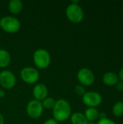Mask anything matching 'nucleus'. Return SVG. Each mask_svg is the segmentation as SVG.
I'll return each instance as SVG.
<instances>
[{
  "mask_svg": "<svg viewBox=\"0 0 123 124\" xmlns=\"http://www.w3.org/2000/svg\"><path fill=\"white\" fill-rule=\"evenodd\" d=\"M4 124V116H2L1 113H0V124Z\"/></svg>",
  "mask_w": 123,
  "mask_h": 124,
  "instance_id": "nucleus-24",
  "label": "nucleus"
},
{
  "mask_svg": "<svg viewBox=\"0 0 123 124\" xmlns=\"http://www.w3.org/2000/svg\"></svg>",
  "mask_w": 123,
  "mask_h": 124,
  "instance_id": "nucleus-27",
  "label": "nucleus"
},
{
  "mask_svg": "<svg viewBox=\"0 0 123 124\" xmlns=\"http://www.w3.org/2000/svg\"><path fill=\"white\" fill-rule=\"evenodd\" d=\"M23 4L21 0H10L8 3V9L12 14L17 15L22 10Z\"/></svg>",
  "mask_w": 123,
  "mask_h": 124,
  "instance_id": "nucleus-12",
  "label": "nucleus"
},
{
  "mask_svg": "<svg viewBox=\"0 0 123 124\" xmlns=\"http://www.w3.org/2000/svg\"><path fill=\"white\" fill-rule=\"evenodd\" d=\"M74 91L76 93V94H78V96H82V97L86 92V89L85 86H82L80 84L75 86V87L74 89Z\"/></svg>",
  "mask_w": 123,
  "mask_h": 124,
  "instance_id": "nucleus-18",
  "label": "nucleus"
},
{
  "mask_svg": "<svg viewBox=\"0 0 123 124\" xmlns=\"http://www.w3.org/2000/svg\"><path fill=\"white\" fill-rule=\"evenodd\" d=\"M20 27V21L14 16H4L0 19V28L7 33H17Z\"/></svg>",
  "mask_w": 123,
  "mask_h": 124,
  "instance_id": "nucleus-3",
  "label": "nucleus"
},
{
  "mask_svg": "<svg viewBox=\"0 0 123 124\" xmlns=\"http://www.w3.org/2000/svg\"><path fill=\"white\" fill-rule=\"evenodd\" d=\"M11 62V55L9 52L0 49V68H5L9 66Z\"/></svg>",
  "mask_w": 123,
  "mask_h": 124,
  "instance_id": "nucleus-13",
  "label": "nucleus"
},
{
  "mask_svg": "<svg viewBox=\"0 0 123 124\" xmlns=\"http://www.w3.org/2000/svg\"><path fill=\"white\" fill-rule=\"evenodd\" d=\"M112 114L115 117H121L123 116V101H118L115 103L112 109Z\"/></svg>",
  "mask_w": 123,
  "mask_h": 124,
  "instance_id": "nucleus-16",
  "label": "nucleus"
},
{
  "mask_svg": "<svg viewBox=\"0 0 123 124\" xmlns=\"http://www.w3.org/2000/svg\"><path fill=\"white\" fill-rule=\"evenodd\" d=\"M5 97V92L3 89H0V99H3Z\"/></svg>",
  "mask_w": 123,
  "mask_h": 124,
  "instance_id": "nucleus-23",
  "label": "nucleus"
},
{
  "mask_svg": "<svg viewBox=\"0 0 123 124\" xmlns=\"http://www.w3.org/2000/svg\"><path fill=\"white\" fill-rule=\"evenodd\" d=\"M70 121L72 124H88V121L85 117L84 114L80 112L74 113L70 116Z\"/></svg>",
  "mask_w": 123,
  "mask_h": 124,
  "instance_id": "nucleus-15",
  "label": "nucleus"
},
{
  "mask_svg": "<svg viewBox=\"0 0 123 124\" xmlns=\"http://www.w3.org/2000/svg\"><path fill=\"white\" fill-rule=\"evenodd\" d=\"M119 81L120 80H119L118 75L114 72H107L104 74L102 77L103 83L108 86H115Z\"/></svg>",
  "mask_w": 123,
  "mask_h": 124,
  "instance_id": "nucleus-11",
  "label": "nucleus"
},
{
  "mask_svg": "<svg viewBox=\"0 0 123 124\" xmlns=\"http://www.w3.org/2000/svg\"><path fill=\"white\" fill-rule=\"evenodd\" d=\"M65 15L67 19L72 23H80L84 17V12L79 4L70 3L65 9Z\"/></svg>",
  "mask_w": 123,
  "mask_h": 124,
  "instance_id": "nucleus-4",
  "label": "nucleus"
},
{
  "mask_svg": "<svg viewBox=\"0 0 123 124\" xmlns=\"http://www.w3.org/2000/svg\"><path fill=\"white\" fill-rule=\"evenodd\" d=\"M43 124H58V122L54 120V118H49V119H47L46 120Z\"/></svg>",
  "mask_w": 123,
  "mask_h": 124,
  "instance_id": "nucleus-21",
  "label": "nucleus"
},
{
  "mask_svg": "<svg viewBox=\"0 0 123 124\" xmlns=\"http://www.w3.org/2000/svg\"><path fill=\"white\" fill-rule=\"evenodd\" d=\"M118 77H119V80H120V81H123V67L121 68V69L119 71Z\"/></svg>",
  "mask_w": 123,
  "mask_h": 124,
  "instance_id": "nucleus-22",
  "label": "nucleus"
},
{
  "mask_svg": "<svg viewBox=\"0 0 123 124\" xmlns=\"http://www.w3.org/2000/svg\"><path fill=\"white\" fill-rule=\"evenodd\" d=\"M83 114L88 122H94L99 118V112L95 108H88Z\"/></svg>",
  "mask_w": 123,
  "mask_h": 124,
  "instance_id": "nucleus-14",
  "label": "nucleus"
},
{
  "mask_svg": "<svg viewBox=\"0 0 123 124\" xmlns=\"http://www.w3.org/2000/svg\"><path fill=\"white\" fill-rule=\"evenodd\" d=\"M0 46H1V43H0Z\"/></svg>",
  "mask_w": 123,
  "mask_h": 124,
  "instance_id": "nucleus-26",
  "label": "nucleus"
},
{
  "mask_svg": "<svg viewBox=\"0 0 123 124\" xmlns=\"http://www.w3.org/2000/svg\"><path fill=\"white\" fill-rule=\"evenodd\" d=\"M26 112L30 118L33 119L39 118L43 112V108L41 102L36 100H30L27 105Z\"/></svg>",
  "mask_w": 123,
  "mask_h": 124,
  "instance_id": "nucleus-8",
  "label": "nucleus"
},
{
  "mask_svg": "<svg viewBox=\"0 0 123 124\" xmlns=\"http://www.w3.org/2000/svg\"><path fill=\"white\" fill-rule=\"evenodd\" d=\"M33 95L34 100L40 102L43 101L48 95V89L46 86L41 83L36 84L33 89Z\"/></svg>",
  "mask_w": 123,
  "mask_h": 124,
  "instance_id": "nucleus-10",
  "label": "nucleus"
},
{
  "mask_svg": "<svg viewBox=\"0 0 123 124\" xmlns=\"http://www.w3.org/2000/svg\"><path fill=\"white\" fill-rule=\"evenodd\" d=\"M33 60L38 68L46 69L51 63V55L46 49H38L33 54Z\"/></svg>",
  "mask_w": 123,
  "mask_h": 124,
  "instance_id": "nucleus-2",
  "label": "nucleus"
},
{
  "mask_svg": "<svg viewBox=\"0 0 123 124\" xmlns=\"http://www.w3.org/2000/svg\"><path fill=\"white\" fill-rule=\"evenodd\" d=\"M16 84L14 74L9 70H4L0 73V86L5 89H11Z\"/></svg>",
  "mask_w": 123,
  "mask_h": 124,
  "instance_id": "nucleus-9",
  "label": "nucleus"
},
{
  "mask_svg": "<svg viewBox=\"0 0 123 124\" xmlns=\"http://www.w3.org/2000/svg\"></svg>",
  "mask_w": 123,
  "mask_h": 124,
  "instance_id": "nucleus-28",
  "label": "nucleus"
},
{
  "mask_svg": "<svg viewBox=\"0 0 123 124\" xmlns=\"http://www.w3.org/2000/svg\"><path fill=\"white\" fill-rule=\"evenodd\" d=\"M116 86V89L118 92H122L123 91V81H119L117 82V84L115 85Z\"/></svg>",
  "mask_w": 123,
  "mask_h": 124,
  "instance_id": "nucleus-20",
  "label": "nucleus"
},
{
  "mask_svg": "<svg viewBox=\"0 0 123 124\" xmlns=\"http://www.w3.org/2000/svg\"><path fill=\"white\" fill-rule=\"evenodd\" d=\"M77 79L83 86H91L95 81L94 73L88 68H82L77 73Z\"/></svg>",
  "mask_w": 123,
  "mask_h": 124,
  "instance_id": "nucleus-7",
  "label": "nucleus"
},
{
  "mask_svg": "<svg viewBox=\"0 0 123 124\" xmlns=\"http://www.w3.org/2000/svg\"><path fill=\"white\" fill-rule=\"evenodd\" d=\"M83 103L88 108H95L99 107L102 102L101 95L95 91L86 92L82 97Z\"/></svg>",
  "mask_w": 123,
  "mask_h": 124,
  "instance_id": "nucleus-6",
  "label": "nucleus"
},
{
  "mask_svg": "<svg viewBox=\"0 0 123 124\" xmlns=\"http://www.w3.org/2000/svg\"><path fill=\"white\" fill-rule=\"evenodd\" d=\"M88 124H95L94 122H88Z\"/></svg>",
  "mask_w": 123,
  "mask_h": 124,
  "instance_id": "nucleus-25",
  "label": "nucleus"
},
{
  "mask_svg": "<svg viewBox=\"0 0 123 124\" xmlns=\"http://www.w3.org/2000/svg\"><path fill=\"white\" fill-rule=\"evenodd\" d=\"M96 124H116V123L108 118H104L99 119Z\"/></svg>",
  "mask_w": 123,
  "mask_h": 124,
  "instance_id": "nucleus-19",
  "label": "nucleus"
},
{
  "mask_svg": "<svg viewBox=\"0 0 123 124\" xmlns=\"http://www.w3.org/2000/svg\"><path fill=\"white\" fill-rule=\"evenodd\" d=\"M20 76L21 79L26 84H34L38 82L40 78V74L38 70L30 66H27L20 70Z\"/></svg>",
  "mask_w": 123,
  "mask_h": 124,
  "instance_id": "nucleus-5",
  "label": "nucleus"
},
{
  "mask_svg": "<svg viewBox=\"0 0 123 124\" xmlns=\"http://www.w3.org/2000/svg\"><path fill=\"white\" fill-rule=\"evenodd\" d=\"M41 103H42L43 109L46 108V109L49 110V109H53V108L56 103V100L52 97H47L43 101H41Z\"/></svg>",
  "mask_w": 123,
  "mask_h": 124,
  "instance_id": "nucleus-17",
  "label": "nucleus"
},
{
  "mask_svg": "<svg viewBox=\"0 0 123 124\" xmlns=\"http://www.w3.org/2000/svg\"><path fill=\"white\" fill-rule=\"evenodd\" d=\"M52 110L54 119L57 122L67 121L72 115L71 106L70 103L64 99H59L58 100H56V103Z\"/></svg>",
  "mask_w": 123,
  "mask_h": 124,
  "instance_id": "nucleus-1",
  "label": "nucleus"
}]
</instances>
